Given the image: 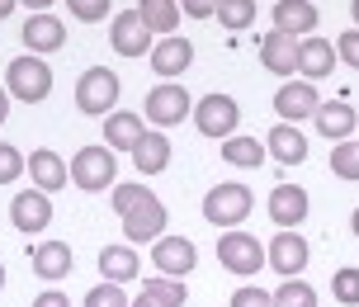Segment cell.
Instances as JSON below:
<instances>
[{
	"instance_id": "cell-1",
	"label": "cell",
	"mask_w": 359,
	"mask_h": 307,
	"mask_svg": "<svg viewBox=\"0 0 359 307\" xmlns=\"http://www.w3.org/2000/svg\"><path fill=\"white\" fill-rule=\"evenodd\" d=\"M5 95H10V100H24V104H43V100L53 95V67L34 53L15 57V62L5 67Z\"/></svg>"
},
{
	"instance_id": "cell-2",
	"label": "cell",
	"mask_w": 359,
	"mask_h": 307,
	"mask_svg": "<svg viewBox=\"0 0 359 307\" xmlns=\"http://www.w3.org/2000/svg\"><path fill=\"white\" fill-rule=\"evenodd\" d=\"M114 175H118V156H114L109 146H81L72 156V165H67V180H72L76 189H86V194L109 189Z\"/></svg>"
},
{
	"instance_id": "cell-3",
	"label": "cell",
	"mask_w": 359,
	"mask_h": 307,
	"mask_svg": "<svg viewBox=\"0 0 359 307\" xmlns=\"http://www.w3.org/2000/svg\"><path fill=\"white\" fill-rule=\"evenodd\" d=\"M255 199H251V189L246 184H213L208 194H203V217L213 222V227H241L246 217H251Z\"/></svg>"
},
{
	"instance_id": "cell-4",
	"label": "cell",
	"mask_w": 359,
	"mask_h": 307,
	"mask_svg": "<svg viewBox=\"0 0 359 307\" xmlns=\"http://www.w3.org/2000/svg\"><path fill=\"white\" fill-rule=\"evenodd\" d=\"M118 76L109 71V67H90L81 81H76V109L81 114H90V118H104V114H114V104H118Z\"/></svg>"
},
{
	"instance_id": "cell-5",
	"label": "cell",
	"mask_w": 359,
	"mask_h": 307,
	"mask_svg": "<svg viewBox=\"0 0 359 307\" xmlns=\"http://www.w3.org/2000/svg\"><path fill=\"white\" fill-rule=\"evenodd\" d=\"M189 109H194V100H189V90L184 86H175V81H161L156 90H147V109H142V118L151 128H175L189 118Z\"/></svg>"
},
{
	"instance_id": "cell-6",
	"label": "cell",
	"mask_w": 359,
	"mask_h": 307,
	"mask_svg": "<svg viewBox=\"0 0 359 307\" xmlns=\"http://www.w3.org/2000/svg\"><path fill=\"white\" fill-rule=\"evenodd\" d=\"M217 260H222V270L251 279V274L265 270V246H260L251 232H236V227H232V232L217 236Z\"/></svg>"
},
{
	"instance_id": "cell-7",
	"label": "cell",
	"mask_w": 359,
	"mask_h": 307,
	"mask_svg": "<svg viewBox=\"0 0 359 307\" xmlns=\"http://www.w3.org/2000/svg\"><path fill=\"white\" fill-rule=\"evenodd\" d=\"M189 114H194L198 132H203V137H217V142H222V137H232L236 123H241V109H236L232 95H203Z\"/></svg>"
},
{
	"instance_id": "cell-8",
	"label": "cell",
	"mask_w": 359,
	"mask_h": 307,
	"mask_svg": "<svg viewBox=\"0 0 359 307\" xmlns=\"http://www.w3.org/2000/svg\"><path fill=\"white\" fill-rule=\"evenodd\" d=\"M307 213H312V199H307L303 184H274V189H269V222H274L279 232L303 227Z\"/></svg>"
},
{
	"instance_id": "cell-9",
	"label": "cell",
	"mask_w": 359,
	"mask_h": 307,
	"mask_svg": "<svg viewBox=\"0 0 359 307\" xmlns=\"http://www.w3.org/2000/svg\"><path fill=\"white\" fill-rule=\"evenodd\" d=\"M151 265L165 274V279H184V274L198 265V251L189 236H156L151 241Z\"/></svg>"
},
{
	"instance_id": "cell-10",
	"label": "cell",
	"mask_w": 359,
	"mask_h": 307,
	"mask_svg": "<svg viewBox=\"0 0 359 307\" xmlns=\"http://www.w3.org/2000/svg\"><path fill=\"white\" fill-rule=\"evenodd\" d=\"M312 128L331 137V142H350V132L359 128V114L350 100H322V104L312 109Z\"/></svg>"
},
{
	"instance_id": "cell-11",
	"label": "cell",
	"mask_w": 359,
	"mask_h": 307,
	"mask_svg": "<svg viewBox=\"0 0 359 307\" xmlns=\"http://www.w3.org/2000/svg\"><path fill=\"white\" fill-rule=\"evenodd\" d=\"M307 255H312V251H307V236L303 232H274L265 260L284 274V279H298V274L307 270Z\"/></svg>"
},
{
	"instance_id": "cell-12",
	"label": "cell",
	"mask_w": 359,
	"mask_h": 307,
	"mask_svg": "<svg viewBox=\"0 0 359 307\" xmlns=\"http://www.w3.org/2000/svg\"><path fill=\"white\" fill-rule=\"evenodd\" d=\"M151 71L161 76V81H175V76H184L189 71V62H194V43L189 38H180V34H170V38H161V43H151Z\"/></svg>"
},
{
	"instance_id": "cell-13",
	"label": "cell",
	"mask_w": 359,
	"mask_h": 307,
	"mask_svg": "<svg viewBox=\"0 0 359 307\" xmlns=\"http://www.w3.org/2000/svg\"><path fill=\"white\" fill-rule=\"evenodd\" d=\"M317 104H322V100H317V86H312V81H284V86L274 90V114L293 128H298V118H312Z\"/></svg>"
},
{
	"instance_id": "cell-14",
	"label": "cell",
	"mask_w": 359,
	"mask_h": 307,
	"mask_svg": "<svg viewBox=\"0 0 359 307\" xmlns=\"http://www.w3.org/2000/svg\"><path fill=\"white\" fill-rule=\"evenodd\" d=\"M165 222H170L165 203H161V199H147L142 208H133V213L123 217L128 246H142V241H156V236H165Z\"/></svg>"
},
{
	"instance_id": "cell-15",
	"label": "cell",
	"mask_w": 359,
	"mask_h": 307,
	"mask_svg": "<svg viewBox=\"0 0 359 307\" xmlns=\"http://www.w3.org/2000/svg\"><path fill=\"white\" fill-rule=\"evenodd\" d=\"M19 38H24V48L34 57H48V53H57V48H67V24L57 15H29Z\"/></svg>"
},
{
	"instance_id": "cell-16",
	"label": "cell",
	"mask_w": 359,
	"mask_h": 307,
	"mask_svg": "<svg viewBox=\"0 0 359 307\" xmlns=\"http://www.w3.org/2000/svg\"><path fill=\"white\" fill-rule=\"evenodd\" d=\"M109 43H114V53H118V57H147V53H151V34H147V24L137 19V10L114 15Z\"/></svg>"
},
{
	"instance_id": "cell-17",
	"label": "cell",
	"mask_w": 359,
	"mask_h": 307,
	"mask_svg": "<svg viewBox=\"0 0 359 307\" xmlns=\"http://www.w3.org/2000/svg\"><path fill=\"white\" fill-rule=\"evenodd\" d=\"M10 222H15L19 232H48V222H53V199L38 194V189L15 194V199H10Z\"/></svg>"
},
{
	"instance_id": "cell-18",
	"label": "cell",
	"mask_w": 359,
	"mask_h": 307,
	"mask_svg": "<svg viewBox=\"0 0 359 307\" xmlns=\"http://www.w3.org/2000/svg\"><path fill=\"white\" fill-rule=\"evenodd\" d=\"M331 71H336V43L307 34V43H298V76L317 86V81H326Z\"/></svg>"
},
{
	"instance_id": "cell-19",
	"label": "cell",
	"mask_w": 359,
	"mask_h": 307,
	"mask_svg": "<svg viewBox=\"0 0 359 307\" xmlns=\"http://www.w3.org/2000/svg\"><path fill=\"white\" fill-rule=\"evenodd\" d=\"M317 19H322V10L312 0H279L274 5V34H288V38L317 34Z\"/></svg>"
},
{
	"instance_id": "cell-20",
	"label": "cell",
	"mask_w": 359,
	"mask_h": 307,
	"mask_svg": "<svg viewBox=\"0 0 359 307\" xmlns=\"http://www.w3.org/2000/svg\"><path fill=\"white\" fill-rule=\"evenodd\" d=\"M260 67L274 71V76H298V38L269 29V34L260 38Z\"/></svg>"
},
{
	"instance_id": "cell-21",
	"label": "cell",
	"mask_w": 359,
	"mask_h": 307,
	"mask_svg": "<svg viewBox=\"0 0 359 307\" xmlns=\"http://www.w3.org/2000/svg\"><path fill=\"white\" fill-rule=\"evenodd\" d=\"M142 132H147L142 114H128V109L104 114V146L109 151H133V146L142 142Z\"/></svg>"
},
{
	"instance_id": "cell-22",
	"label": "cell",
	"mask_w": 359,
	"mask_h": 307,
	"mask_svg": "<svg viewBox=\"0 0 359 307\" xmlns=\"http://www.w3.org/2000/svg\"><path fill=\"white\" fill-rule=\"evenodd\" d=\"M265 151H269L279 165H303V161H307V137H303V128L274 123V128H269V137H265Z\"/></svg>"
},
{
	"instance_id": "cell-23",
	"label": "cell",
	"mask_w": 359,
	"mask_h": 307,
	"mask_svg": "<svg viewBox=\"0 0 359 307\" xmlns=\"http://www.w3.org/2000/svg\"><path fill=\"white\" fill-rule=\"evenodd\" d=\"M128 156H133V165H137L142 175H161L165 165H170V137H165L161 128H147L142 142L133 146Z\"/></svg>"
},
{
	"instance_id": "cell-24",
	"label": "cell",
	"mask_w": 359,
	"mask_h": 307,
	"mask_svg": "<svg viewBox=\"0 0 359 307\" xmlns=\"http://www.w3.org/2000/svg\"><path fill=\"white\" fill-rule=\"evenodd\" d=\"M24 170L34 175V189H38V194H57V189L67 184V161H62L57 151H48V146H38L34 156L24 161Z\"/></svg>"
},
{
	"instance_id": "cell-25",
	"label": "cell",
	"mask_w": 359,
	"mask_h": 307,
	"mask_svg": "<svg viewBox=\"0 0 359 307\" xmlns=\"http://www.w3.org/2000/svg\"><path fill=\"white\" fill-rule=\"evenodd\" d=\"M184 298H189L184 279H165V274H156V279H147L142 293H137L128 307H184Z\"/></svg>"
},
{
	"instance_id": "cell-26",
	"label": "cell",
	"mask_w": 359,
	"mask_h": 307,
	"mask_svg": "<svg viewBox=\"0 0 359 307\" xmlns=\"http://www.w3.org/2000/svg\"><path fill=\"white\" fill-rule=\"evenodd\" d=\"M100 274H104V284H133L142 274V260H137L133 246H104L100 251Z\"/></svg>"
},
{
	"instance_id": "cell-27",
	"label": "cell",
	"mask_w": 359,
	"mask_h": 307,
	"mask_svg": "<svg viewBox=\"0 0 359 307\" xmlns=\"http://www.w3.org/2000/svg\"><path fill=\"white\" fill-rule=\"evenodd\" d=\"M34 274L48 279V284L67 279L72 274V246L67 241H43V246H34Z\"/></svg>"
},
{
	"instance_id": "cell-28",
	"label": "cell",
	"mask_w": 359,
	"mask_h": 307,
	"mask_svg": "<svg viewBox=\"0 0 359 307\" xmlns=\"http://www.w3.org/2000/svg\"><path fill=\"white\" fill-rule=\"evenodd\" d=\"M137 19L147 24L151 38H170L180 29V5L175 0H137Z\"/></svg>"
},
{
	"instance_id": "cell-29",
	"label": "cell",
	"mask_w": 359,
	"mask_h": 307,
	"mask_svg": "<svg viewBox=\"0 0 359 307\" xmlns=\"http://www.w3.org/2000/svg\"><path fill=\"white\" fill-rule=\"evenodd\" d=\"M222 161L227 165H241V170H255V165L265 161V142H255V137H222Z\"/></svg>"
},
{
	"instance_id": "cell-30",
	"label": "cell",
	"mask_w": 359,
	"mask_h": 307,
	"mask_svg": "<svg viewBox=\"0 0 359 307\" xmlns=\"http://www.w3.org/2000/svg\"><path fill=\"white\" fill-rule=\"evenodd\" d=\"M213 19H222L227 34H241V29H251V24H255V0H217Z\"/></svg>"
},
{
	"instance_id": "cell-31",
	"label": "cell",
	"mask_w": 359,
	"mask_h": 307,
	"mask_svg": "<svg viewBox=\"0 0 359 307\" xmlns=\"http://www.w3.org/2000/svg\"><path fill=\"white\" fill-rule=\"evenodd\" d=\"M269 298H274V307H317V289L303 279H284Z\"/></svg>"
},
{
	"instance_id": "cell-32",
	"label": "cell",
	"mask_w": 359,
	"mask_h": 307,
	"mask_svg": "<svg viewBox=\"0 0 359 307\" xmlns=\"http://www.w3.org/2000/svg\"><path fill=\"white\" fill-rule=\"evenodd\" d=\"M147 199H156L147 184H114V194H109V203H114V213H118V217H128L133 208H142Z\"/></svg>"
},
{
	"instance_id": "cell-33",
	"label": "cell",
	"mask_w": 359,
	"mask_h": 307,
	"mask_svg": "<svg viewBox=\"0 0 359 307\" xmlns=\"http://www.w3.org/2000/svg\"><path fill=\"white\" fill-rule=\"evenodd\" d=\"M331 170H336L341 180L359 184V146L355 142H336L331 146Z\"/></svg>"
},
{
	"instance_id": "cell-34",
	"label": "cell",
	"mask_w": 359,
	"mask_h": 307,
	"mask_svg": "<svg viewBox=\"0 0 359 307\" xmlns=\"http://www.w3.org/2000/svg\"><path fill=\"white\" fill-rule=\"evenodd\" d=\"M331 293H336V303H341V307H359V270H355V265L336 270V279H331Z\"/></svg>"
},
{
	"instance_id": "cell-35",
	"label": "cell",
	"mask_w": 359,
	"mask_h": 307,
	"mask_svg": "<svg viewBox=\"0 0 359 307\" xmlns=\"http://www.w3.org/2000/svg\"><path fill=\"white\" fill-rule=\"evenodd\" d=\"M86 307H128L123 284H95V289L86 293Z\"/></svg>"
},
{
	"instance_id": "cell-36",
	"label": "cell",
	"mask_w": 359,
	"mask_h": 307,
	"mask_svg": "<svg viewBox=\"0 0 359 307\" xmlns=\"http://www.w3.org/2000/svg\"><path fill=\"white\" fill-rule=\"evenodd\" d=\"M67 5H72V15L81 24H100V19H109V5L114 0H67Z\"/></svg>"
},
{
	"instance_id": "cell-37",
	"label": "cell",
	"mask_w": 359,
	"mask_h": 307,
	"mask_svg": "<svg viewBox=\"0 0 359 307\" xmlns=\"http://www.w3.org/2000/svg\"><path fill=\"white\" fill-rule=\"evenodd\" d=\"M19 175H24V156L10 142H0V184H15Z\"/></svg>"
},
{
	"instance_id": "cell-38",
	"label": "cell",
	"mask_w": 359,
	"mask_h": 307,
	"mask_svg": "<svg viewBox=\"0 0 359 307\" xmlns=\"http://www.w3.org/2000/svg\"><path fill=\"white\" fill-rule=\"evenodd\" d=\"M336 62H345L350 71H359V29H345L336 38Z\"/></svg>"
},
{
	"instance_id": "cell-39",
	"label": "cell",
	"mask_w": 359,
	"mask_h": 307,
	"mask_svg": "<svg viewBox=\"0 0 359 307\" xmlns=\"http://www.w3.org/2000/svg\"><path fill=\"white\" fill-rule=\"evenodd\" d=\"M232 307H274V298H269L265 289L246 284V289H236V293H232Z\"/></svg>"
},
{
	"instance_id": "cell-40",
	"label": "cell",
	"mask_w": 359,
	"mask_h": 307,
	"mask_svg": "<svg viewBox=\"0 0 359 307\" xmlns=\"http://www.w3.org/2000/svg\"><path fill=\"white\" fill-rule=\"evenodd\" d=\"M180 5V15H189V19H213L217 10V0H175Z\"/></svg>"
},
{
	"instance_id": "cell-41",
	"label": "cell",
	"mask_w": 359,
	"mask_h": 307,
	"mask_svg": "<svg viewBox=\"0 0 359 307\" xmlns=\"http://www.w3.org/2000/svg\"><path fill=\"white\" fill-rule=\"evenodd\" d=\"M34 307H72V298L57 293V289H48V293H38V298H34Z\"/></svg>"
},
{
	"instance_id": "cell-42",
	"label": "cell",
	"mask_w": 359,
	"mask_h": 307,
	"mask_svg": "<svg viewBox=\"0 0 359 307\" xmlns=\"http://www.w3.org/2000/svg\"><path fill=\"white\" fill-rule=\"evenodd\" d=\"M19 5H29L34 15H48V5H53V0H19Z\"/></svg>"
},
{
	"instance_id": "cell-43",
	"label": "cell",
	"mask_w": 359,
	"mask_h": 307,
	"mask_svg": "<svg viewBox=\"0 0 359 307\" xmlns=\"http://www.w3.org/2000/svg\"><path fill=\"white\" fill-rule=\"evenodd\" d=\"M10 118V95H5V86H0V123Z\"/></svg>"
},
{
	"instance_id": "cell-44",
	"label": "cell",
	"mask_w": 359,
	"mask_h": 307,
	"mask_svg": "<svg viewBox=\"0 0 359 307\" xmlns=\"http://www.w3.org/2000/svg\"><path fill=\"white\" fill-rule=\"evenodd\" d=\"M15 5H19V0H0V19H10V15H15Z\"/></svg>"
},
{
	"instance_id": "cell-45",
	"label": "cell",
	"mask_w": 359,
	"mask_h": 307,
	"mask_svg": "<svg viewBox=\"0 0 359 307\" xmlns=\"http://www.w3.org/2000/svg\"><path fill=\"white\" fill-rule=\"evenodd\" d=\"M350 232L359 236V208H355V213H350Z\"/></svg>"
},
{
	"instance_id": "cell-46",
	"label": "cell",
	"mask_w": 359,
	"mask_h": 307,
	"mask_svg": "<svg viewBox=\"0 0 359 307\" xmlns=\"http://www.w3.org/2000/svg\"><path fill=\"white\" fill-rule=\"evenodd\" d=\"M350 15H355V29H359V0H355V5H350Z\"/></svg>"
},
{
	"instance_id": "cell-47",
	"label": "cell",
	"mask_w": 359,
	"mask_h": 307,
	"mask_svg": "<svg viewBox=\"0 0 359 307\" xmlns=\"http://www.w3.org/2000/svg\"><path fill=\"white\" fill-rule=\"evenodd\" d=\"M0 289H5V265H0Z\"/></svg>"
},
{
	"instance_id": "cell-48",
	"label": "cell",
	"mask_w": 359,
	"mask_h": 307,
	"mask_svg": "<svg viewBox=\"0 0 359 307\" xmlns=\"http://www.w3.org/2000/svg\"><path fill=\"white\" fill-rule=\"evenodd\" d=\"M355 146H359V142H355Z\"/></svg>"
}]
</instances>
